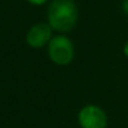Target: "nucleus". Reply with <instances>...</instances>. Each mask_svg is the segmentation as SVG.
Returning a JSON list of instances; mask_svg holds the SVG:
<instances>
[{"instance_id": "obj_4", "label": "nucleus", "mask_w": 128, "mask_h": 128, "mask_svg": "<svg viewBox=\"0 0 128 128\" xmlns=\"http://www.w3.org/2000/svg\"><path fill=\"white\" fill-rule=\"evenodd\" d=\"M53 36V29L48 23H36L28 30L25 35V42L30 48L40 49L48 46Z\"/></svg>"}, {"instance_id": "obj_5", "label": "nucleus", "mask_w": 128, "mask_h": 128, "mask_svg": "<svg viewBox=\"0 0 128 128\" xmlns=\"http://www.w3.org/2000/svg\"><path fill=\"white\" fill-rule=\"evenodd\" d=\"M26 2H28L29 4L34 5V6H42V5L46 4L49 0H26Z\"/></svg>"}, {"instance_id": "obj_6", "label": "nucleus", "mask_w": 128, "mask_h": 128, "mask_svg": "<svg viewBox=\"0 0 128 128\" xmlns=\"http://www.w3.org/2000/svg\"><path fill=\"white\" fill-rule=\"evenodd\" d=\"M122 10L128 16V0H122Z\"/></svg>"}, {"instance_id": "obj_7", "label": "nucleus", "mask_w": 128, "mask_h": 128, "mask_svg": "<svg viewBox=\"0 0 128 128\" xmlns=\"http://www.w3.org/2000/svg\"><path fill=\"white\" fill-rule=\"evenodd\" d=\"M123 55L128 59V40L126 42V44L123 45Z\"/></svg>"}, {"instance_id": "obj_1", "label": "nucleus", "mask_w": 128, "mask_h": 128, "mask_svg": "<svg viewBox=\"0 0 128 128\" xmlns=\"http://www.w3.org/2000/svg\"><path fill=\"white\" fill-rule=\"evenodd\" d=\"M79 19L76 0H52L46 9V23L53 32L66 34L73 30Z\"/></svg>"}, {"instance_id": "obj_3", "label": "nucleus", "mask_w": 128, "mask_h": 128, "mask_svg": "<svg viewBox=\"0 0 128 128\" xmlns=\"http://www.w3.org/2000/svg\"><path fill=\"white\" fill-rule=\"evenodd\" d=\"M78 124L80 128H107L108 116L97 104H86L79 109Z\"/></svg>"}, {"instance_id": "obj_2", "label": "nucleus", "mask_w": 128, "mask_h": 128, "mask_svg": "<svg viewBox=\"0 0 128 128\" xmlns=\"http://www.w3.org/2000/svg\"><path fill=\"white\" fill-rule=\"evenodd\" d=\"M49 59L60 67L70 64L76 56V48L73 42L66 34H56L52 38L46 46Z\"/></svg>"}]
</instances>
